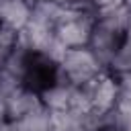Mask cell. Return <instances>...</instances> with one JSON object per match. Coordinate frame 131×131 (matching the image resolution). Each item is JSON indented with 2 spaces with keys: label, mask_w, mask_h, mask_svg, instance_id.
Here are the masks:
<instances>
[{
  "label": "cell",
  "mask_w": 131,
  "mask_h": 131,
  "mask_svg": "<svg viewBox=\"0 0 131 131\" xmlns=\"http://www.w3.org/2000/svg\"><path fill=\"white\" fill-rule=\"evenodd\" d=\"M102 72H106L104 63L92 53V49L88 45L66 49V53L57 61V78L76 88L90 84Z\"/></svg>",
  "instance_id": "6da1fadb"
},
{
  "label": "cell",
  "mask_w": 131,
  "mask_h": 131,
  "mask_svg": "<svg viewBox=\"0 0 131 131\" xmlns=\"http://www.w3.org/2000/svg\"><path fill=\"white\" fill-rule=\"evenodd\" d=\"M92 29H94V12L92 10L66 8L55 27V35L66 49L86 47L90 41Z\"/></svg>",
  "instance_id": "7a4b0ae2"
},
{
  "label": "cell",
  "mask_w": 131,
  "mask_h": 131,
  "mask_svg": "<svg viewBox=\"0 0 131 131\" xmlns=\"http://www.w3.org/2000/svg\"><path fill=\"white\" fill-rule=\"evenodd\" d=\"M84 88L90 96V102L96 115H106L115 108L119 100V80L115 74L106 70L100 76H96L90 84H86Z\"/></svg>",
  "instance_id": "3957f363"
},
{
  "label": "cell",
  "mask_w": 131,
  "mask_h": 131,
  "mask_svg": "<svg viewBox=\"0 0 131 131\" xmlns=\"http://www.w3.org/2000/svg\"><path fill=\"white\" fill-rule=\"evenodd\" d=\"M125 41V35L104 27L102 23H98L94 18V29H92V35H90V41H88V47L92 49V53L104 63V68L108 66V61L113 59V55L119 51V47L123 45Z\"/></svg>",
  "instance_id": "277c9868"
},
{
  "label": "cell",
  "mask_w": 131,
  "mask_h": 131,
  "mask_svg": "<svg viewBox=\"0 0 131 131\" xmlns=\"http://www.w3.org/2000/svg\"><path fill=\"white\" fill-rule=\"evenodd\" d=\"M43 108V102H41V94L29 86H20L8 100H6V119L8 121H16L33 111H39Z\"/></svg>",
  "instance_id": "5b68a950"
},
{
  "label": "cell",
  "mask_w": 131,
  "mask_h": 131,
  "mask_svg": "<svg viewBox=\"0 0 131 131\" xmlns=\"http://www.w3.org/2000/svg\"><path fill=\"white\" fill-rule=\"evenodd\" d=\"M29 0H0V27L20 33L31 18Z\"/></svg>",
  "instance_id": "8992f818"
},
{
  "label": "cell",
  "mask_w": 131,
  "mask_h": 131,
  "mask_svg": "<svg viewBox=\"0 0 131 131\" xmlns=\"http://www.w3.org/2000/svg\"><path fill=\"white\" fill-rule=\"evenodd\" d=\"M76 86H70L63 80H55L53 84H49L47 88H43L41 94V102L49 113H57V111H70V102H72V94H74Z\"/></svg>",
  "instance_id": "52a82bcc"
},
{
  "label": "cell",
  "mask_w": 131,
  "mask_h": 131,
  "mask_svg": "<svg viewBox=\"0 0 131 131\" xmlns=\"http://www.w3.org/2000/svg\"><path fill=\"white\" fill-rule=\"evenodd\" d=\"M10 125H12V131H55L51 113L45 106L29 113L16 121H10Z\"/></svg>",
  "instance_id": "ba28073f"
},
{
  "label": "cell",
  "mask_w": 131,
  "mask_h": 131,
  "mask_svg": "<svg viewBox=\"0 0 131 131\" xmlns=\"http://www.w3.org/2000/svg\"><path fill=\"white\" fill-rule=\"evenodd\" d=\"M23 86V80L16 78L10 70H6L2 63H0V102L6 104V100Z\"/></svg>",
  "instance_id": "9c48e42d"
},
{
  "label": "cell",
  "mask_w": 131,
  "mask_h": 131,
  "mask_svg": "<svg viewBox=\"0 0 131 131\" xmlns=\"http://www.w3.org/2000/svg\"><path fill=\"white\" fill-rule=\"evenodd\" d=\"M57 4H61L63 8H82V10H90V2L92 0H55Z\"/></svg>",
  "instance_id": "30bf717a"
},
{
  "label": "cell",
  "mask_w": 131,
  "mask_h": 131,
  "mask_svg": "<svg viewBox=\"0 0 131 131\" xmlns=\"http://www.w3.org/2000/svg\"><path fill=\"white\" fill-rule=\"evenodd\" d=\"M0 131H12V125H10V121L6 117L0 119Z\"/></svg>",
  "instance_id": "8fae6325"
},
{
  "label": "cell",
  "mask_w": 131,
  "mask_h": 131,
  "mask_svg": "<svg viewBox=\"0 0 131 131\" xmlns=\"http://www.w3.org/2000/svg\"><path fill=\"white\" fill-rule=\"evenodd\" d=\"M29 2H31V6H33V4H35V2H37V0H29Z\"/></svg>",
  "instance_id": "7c38bea8"
}]
</instances>
